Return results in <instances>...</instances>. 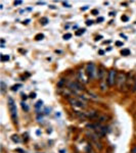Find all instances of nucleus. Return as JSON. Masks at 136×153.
I'll use <instances>...</instances> for the list:
<instances>
[{
  "mask_svg": "<svg viewBox=\"0 0 136 153\" xmlns=\"http://www.w3.org/2000/svg\"><path fill=\"white\" fill-rule=\"evenodd\" d=\"M22 97H23V99H25V100H26L27 98H28V97H27V95H26V94H22Z\"/></svg>",
  "mask_w": 136,
  "mask_h": 153,
  "instance_id": "33",
  "label": "nucleus"
},
{
  "mask_svg": "<svg viewBox=\"0 0 136 153\" xmlns=\"http://www.w3.org/2000/svg\"><path fill=\"white\" fill-rule=\"evenodd\" d=\"M69 89H70L72 92L75 93V94H78L79 92H83L85 90L83 84L80 83L79 81H74V82L69 83Z\"/></svg>",
  "mask_w": 136,
  "mask_h": 153,
  "instance_id": "5",
  "label": "nucleus"
},
{
  "mask_svg": "<svg viewBox=\"0 0 136 153\" xmlns=\"http://www.w3.org/2000/svg\"><path fill=\"white\" fill-rule=\"evenodd\" d=\"M87 99L84 97H71L69 98V102L72 106L74 107H78V108H85L86 107V102Z\"/></svg>",
  "mask_w": 136,
  "mask_h": 153,
  "instance_id": "2",
  "label": "nucleus"
},
{
  "mask_svg": "<svg viewBox=\"0 0 136 153\" xmlns=\"http://www.w3.org/2000/svg\"><path fill=\"white\" fill-rule=\"evenodd\" d=\"M110 16H115V12H111Z\"/></svg>",
  "mask_w": 136,
  "mask_h": 153,
  "instance_id": "37",
  "label": "nucleus"
},
{
  "mask_svg": "<svg viewBox=\"0 0 136 153\" xmlns=\"http://www.w3.org/2000/svg\"><path fill=\"white\" fill-rule=\"evenodd\" d=\"M91 13H92L93 16H97V14H98V10H97V9H93V10L91 11Z\"/></svg>",
  "mask_w": 136,
  "mask_h": 153,
  "instance_id": "24",
  "label": "nucleus"
},
{
  "mask_svg": "<svg viewBox=\"0 0 136 153\" xmlns=\"http://www.w3.org/2000/svg\"><path fill=\"white\" fill-rule=\"evenodd\" d=\"M63 5L65 6V7H71V5L68 3V2H63Z\"/></svg>",
  "mask_w": 136,
  "mask_h": 153,
  "instance_id": "29",
  "label": "nucleus"
},
{
  "mask_svg": "<svg viewBox=\"0 0 136 153\" xmlns=\"http://www.w3.org/2000/svg\"><path fill=\"white\" fill-rule=\"evenodd\" d=\"M22 108H23V109H24L26 112H27V111H29V107H28V105H27L25 102H22Z\"/></svg>",
  "mask_w": 136,
  "mask_h": 153,
  "instance_id": "18",
  "label": "nucleus"
},
{
  "mask_svg": "<svg viewBox=\"0 0 136 153\" xmlns=\"http://www.w3.org/2000/svg\"><path fill=\"white\" fill-rule=\"evenodd\" d=\"M92 24H93V21H91V19H90V21L88 19V21L86 22V25H87V26H91Z\"/></svg>",
  "mask_w": 136,
  "mask_h": 153,
  "instance_id": "27",
  "label": "nucleus"
},
{
  "mask_svg": "<svg viewBox=\"0 0 136 153\" xmlns=\"http://www.w3.org/2000/svg\"><path fill=\"white\" fill-rule=\"evenodd\" d=\"M87 8H88V6L86 5L85 7H83V8H82V10H86V9H87Z\"/></svg>",
  "mask_w": 136,
  "mask_h": 153,
  "instance_id": "36",
  "label": "nucleus"
},
{
  "mask_svg": "<svg viewBox=\"0 0 136 153\" xmlns=\"http://www.w3.org/2000/svg\"><path fill=\"white\" fill-rule=\"evenodd\" d=\"M132 92H136V78L134 80V85H133V87H132Z\"/></svg>",
  "mask_w": 136,
  "mask_h": 153,
  "instance_id": "22",
  "label": "nucleus"
},
{
  "mask_svg": "<svg viewBox=\"0 0 136 153\" xmlns=\"http://www.w3.org/2000/svg\"><path fill=\"white\" fill-rule=\"evenodd\" d=\"M108 118H110V117H108L107 114H99V117H97V120H96L95 122L99 123V124H103V123L108 122Z\"/></svg>",
  "mask_w": 136,
  "mask_h": 153,
  "instance_id": "9",
  "label": "nucleus"
},
{
  "mask_svg": "<svg viewBox=\"0 0 136 153\" xmlns=\"http://www.w3.org/2000/svg\"><path fill=\"white\" fill-rule=\"evenodd\" d=\"M78 80L80 83L82 84H86L89 82V79L87 75H86V71L83 70V68H80V70L78 71Z\"/></svg>",
  "mask_w": 136,
  "mask_h": 153,
  "instance_id": "7",
  "label": "nucleus"
},
{
  "mask_svg": "<svg viewBox=\"0 0 136 153\" xmlns=\"http://www.w3.org/2000/svg\"><path fill=\"white\" fill-rule=\"evenodd\" d=\"M100 38H101V36H99V37H96V39H95V40H96V41H98Z\"/></svg>",
  "mask_w": 136,
  "mask_h": 153,
  "instance_id": "38",
  "label": "nucleus"
},
{
  "mask_svg": "<svg viewBox=\"0 0 136 153\" xmlns=\"http://www.w3.org/2000/svg\"><path fill=\"white\" fill-rule=\"evenodd\" d=\"M23 3V1H14V5H19Z\"/></svg>",
  "mask_w": 136,
  "mask_h": 153,
  "instance_id": "30",
  "label": "nucleus"
},
{
  "mask_svg": "<svg viewBox=\"0 0 136 153\" xmlns=\"http://www.w3.org/2000/svg\"><path fill=\"white\" fill-rule=\"evenodd\" d=\"M96 22H97V23H100V22H103V18H98V19H97V21H96Z\"/></svg>",
  "mask_w": 136,
  "mask_h": 153,
  "instance_id": "31",
  "label": "nucleus"
},
{
  "mask_svg": "<svg viewBox=\"0 0 136 153\" xmlns=\"http://www.w3.org/2000/svg\"><path fill=\"white\" fill-rule=\"evenodd\" d=\"M91 143H92V145L94 146L95 148H97L98 150H101L102 149V144H101V142L99 141V139H92L90 140Z\"/></svg>",
  "mask_w": 136,
  "mask_h": 153,
  "instance_id": "8",
  "label": "nucleus"
},
{
  "mask_svg": "<svg viewBox=\"0 0 136 153\" xmlns=\"http://www.w3.org/2000/svg\"><path fill=\"white\" fill-rule=\"evenodd\" d=\"M35 97H36V93H33V92H32L31 94H30V98H32V99H34Z\"/></svg>",
  "mask_w": 136,
  "mask_h": 153,
  "instance_id": "25",
  "label": "nucleus"
},
{
  "mask_svg": "<svg viewBox=\"0 0 136 153\" xmlns=\"http://www.w3.org/2000/svg\"><path fill=\"white\" fill-rule=\"evenodd\" d=\"M117 78H118V71L116 70H111L108 73V87H113L115 86V84L117 83Z\"/></svg>",
  "mask_w": 136,
  "mask_h": 153,
  "instance_id": "6",
  "label": "nucleus"
},
{
  "mask_svg": "<svg viewBox=\"0 0 136 153\" xmlns=\"http://www.w3.org/2000/svg\"><path fill=\"white\" fill-rule=\"evenodd\" d=\"M64 86H65V79H61L59 82L58 83V88H64Z\"/></svg>",
  "mask_w": 136,
  "mask_h": 153,
  "instance_id": "13",
  "label": "nucleus"
},
{
  "mask_svg": "<svg viewBox=\"0 0 136 153\" xmlns=\"http://www.w3.org/2000/svg\"><path fill=\"white\" fill-rule=\"evenodd\" d=\"M130 153H136V145H135V146H133V147H132V149H131Z\"/></svg>",
  "mask_w": 136,
  "mask_h": 153,
  "instance_id": "26",
  "label": "nucleus"
},
{
  "mask_svg": "<svg viewBox=\"0 0 136 153\" xmlns=\"http://www.w3.org/2000/svg\"><path fill=\"white\" fill-rule=\"evenodd\" d=\"M130 50L129 49H123V50H121V54H122L123 56H128L130 55Z\"/></svg>",
  "mask_w": 136,
  "mask_h": 153,
  "instance_id": "10",
  "label": "nucleus"
},
{
  "mask_svg": "<svg viewBox=\"0 0 136 153\" xmlns=\"http://www.w3.org/2000/svg\"><path fill=\"white\" fill-rule=\"evenodd\" d=\"M0 85H1V93H2V94H4V93H5V91H6V85H5V83H4L3 81H1Z\"/></svg>",
  "mask_w": 136,
  "mask_h": 153,
  "instance_id": "11",
  "label": "nucleus"
},
{
  "mask_svg": "<svg viewBox=\"0 0 136 153\" xmlns=\"http://www.w3.org/2000/svg\"><path fill=\"white\" fill-rule=\"evenodd\" d=\"M116 46H123V42L117 41V42H116Z\"/></svg>",
  "mask_w": 136,
  "mask_h": 153,
  "instance_id": "28",
  "label": "nucleus"
},
{
  "mask_svg": "<svg viewBox=\"0 0 136 153\" xmlns=\"http://www.w3.org/2000/svg\"><path fill=\"white\" fill-rule=\"evenodd\" d=\"M37 4H45V2H43V1L40 2V1H39V2H37Z\"/></svg>",
  "mask_w": 136,
  "mask_h": 153,
  "instance_id": "35",
  "label": "nucleus"
},
{
  "mask_svg": "<svg viewBox=\"0 0 136 153\" xmlns=\"http://www.w3.org/2000/svg\"><path fill=\"white\" fill-rule=\"evenodd\" d=\"M86 75H87L89 80H94L97 76V71H96L95 65L93 62H89L86 65Z\"/></svg>",
  "mask_w": 136,
  "mask_h": 153,
  "instance_id": "4",
  "label": "nucleus"
},
{
  "mask_svg": "<svg viewBox=\"0 0 136 153\" xmlns=\"http://www.w3.org/2000/svg\"><path fill=\"white\" fill-rule=\"evenodd\" d=\"M121 19H122L123 22H128V19H128L127 16H123L122 18H121Z\"/></svg>",
  "mask_w": 136,
  "mask_h": 153,
  "instance_id": "23",
  "label": "nucleus"
},
{
  "mask_svg": "<svg viewBox=\"0 0 136 153\" xmlns=\"http://www.w3.org/2000/svg\"><path fill=\"white\" fill-rule=\"evenodd\" d=\"M40 23H41V25H43V26H46V25L48 24V19L47 18H42L40 19Z\"/></svg>",
  "mask_w": 136,
  "mask_h": 153,
  "instance_id": "15",
  "label": "nucleus"
},
{
  "mask_svg": "<svg viewBox=\"0 0 136 153\" xmlns=\"http://www.w3.org/2000/svg\"><path fill=\"white\" fill-rule=\"evenodd\" d=\"M9 55H5V54H1V61L4 62V61H8L9 60Z\"/></svg>",
  "mask_w": 136,
  "mask_h": 153,
  "instance_id": "12",
  "label": "nucleus"
},
{
  "mask_svg": "<svg viewBox=\"0 0 136 153\" xmlns=\"http://www.w3.org/2000/svg\"><path fill=\"white\" fill-rule=\"evenodd\" d=\"M42 105H43V101L42 100H39L38 102L36 103V105H35V108L37 110H39V108L40 107H42Z\"/></svg>",
  "mask_w": 136,
  "mask_h": 153,
  "instance_id": "14",
  "label": "nucleus"
},
{
  "mask_svg": "<svg viewBox=\"0 0 136 153\" xmlns=\"http://www.w3.org/2000/svg\"><path fill=\"white\" fill-rule=\"evenodd\" d=\"M116 84H117L119 90H120V91L124 90V88L127 86V76H126L125 73H123V71L118 73L117 83H116Z\"/></svg>",
  "mask_w": 136,
  "mask_h": 153,
  "instance_id": "3",
  "label": "nucleus"
},
{
  "mask_svg": "<svg viewBox=\"0 0 136 153\" xmlns=\"http://www.w3.org/2000/svg\"><path fill=\"white\" fill-rule=\"evenodd\" d=\"M98 54H99V55H103V54H105V51H103V50H99V51H98Z\"/></svg>",
  "mask_w": 136,
  "mask_h": 153,
  "instance_id": "32",
  "label": "nucleus"
},
{
  "mask_svg": "<svg viewBox=\"0 0 136 153\" xmlns=\"http://www.w3.org/2000/svg\"><path fill=\"white\" fill-rule=\"evenodd\" d=\"M11 139H12V141H13V142H18V143H19V141H21L18 135H13V136L11 137Z\"/></svg>",
  "mask_w": 136,
  "mask_h": 153,
  "instance_id": "17",
  "label": "nucleus"
},
{
  "mask_svg": "<svg viewBox=\"0 0 136 153\" xmlns=\"http://www.w3.org/2000/svg\"><path fill=\"white\" fill-rule=\"evenodd\" d=\"M43 38H44V35H43V34H37V35L35 36V40H37V41L42 40Z\"/></svg>",
  "mask_w": 136,
  "mask_h": 153,
  "instance_id": "16",
  "label": "nucleus"
},
{
  "mask_svg": "<svg viewBox=\"0 0 136 153\" xmlns=\"http://www.w3.org/2000/svg\"><path fill=\"white\" fill-rule=\"evenodd\" d=\"M29 22H30V19H27V21H25V22H24V25H28V24H29Z\"/></svg>",
  "mask_w": 136,
  "mask_h": 153,
  "instance_id": "34",
  "label": "nucleus"
},
{
  "mask_svg": "<svg viewBox=\"0 0 136 153\" xmlns=\"http://www.w3.org/2000/svg\"><path fill=\"white\" fill-rule=\"evenodd\" d=\"M7 104H8V110L10 113V117L14 125H18V108H16V102L11 97H8L7 99Z\"/></svg>",
  "mask_w": 136,
  "mask_h": 153,
  "instance_id": "1",
  "label": "nucleus"
},
{
  "mask_svg": "<svg viewBox=\"0 0 136 153\" xmlns=\"http://www.w3.org/2000/svg\"><path fill=\"white\" fill-rule=\"evenodd\" d=\"M19 87H22L21 84H18V85H14V86H12L11 90H12V91H18Z\"/></svg>",
  "mask_w": 136,
  "mask_h": 153,
  "instance_id": "19",
  "label": "nucleus"
},
{
  "mask_svg": "<svg viewBox=\"0 0 136 153\" xmlns=\"http://www.w3.org/2000/svg\"><path fill=\"white\" fill-rule=\"evenodd\" d=\"M85 33V29H82V30H79V31L76 32V36H80L82 35V34Z\"/></svg>",
  "mask_w": 136,
  "mask_h": 153,
  "instance_id": "20",
  "label": "nucleus"
},
{
  "mask_svg": "<svg viewBox=\"0 0 136 153\" xmlns=\"http://www.w3.org/2000/svg\"><path fill=\"white\" fill-rule=\"evenodd\" d=\"M72 38V34H65V35H64V39H65V40H69V39H71Z\"/></svg>",
  "mask_w": 136,
  "mask_h": 153,
  "instance_id": "21",
  "label": "nucleus"
}]
</instances>
